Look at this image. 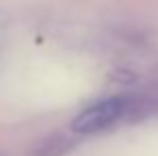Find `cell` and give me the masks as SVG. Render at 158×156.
<instances>
[{"instance_id": "6da1fadb", "label": "cell", "mask_w": 158, "mask_h": 156, "mask_svg": "<svg viewBox=\"0 0 158 156\" xmlns=\"http://www.w3.org/2000/svg\"><path fill=\"white\" fill-rule=\"evenodd\" d=\"M128 107H131V101L126 96H111V99H105L101 103L83 109L73 120L71 126L79 135H92V133L105 130L113 126L118 120H122V116L128 111Z\"/></svg>"}]
</instances>
